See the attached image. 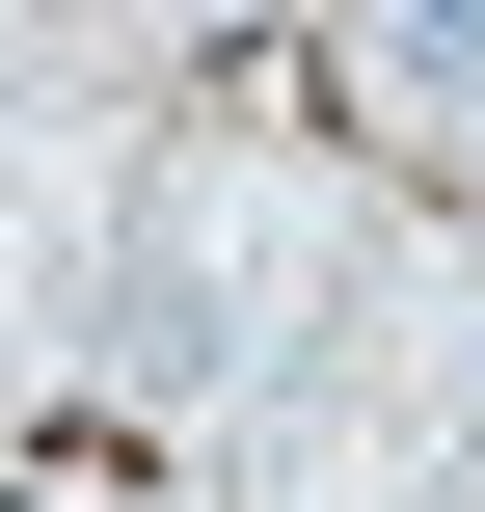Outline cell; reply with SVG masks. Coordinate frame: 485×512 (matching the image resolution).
Instances as JSON below:
<instances>
[{
	"instance_id": "cell-1",
	"label": "cell",
	"mask_w": 485,
	"mask_h": 512,
	"mask_svg": "<svg viewBox=\"0 0 485 512\" xmlns=\"http://www.w3.org/2000/svg\"><path fill=\"white\" fill-rule=\"evenodd\" d=\"M108 378H162V405L243 378V243H216V216H135V243H108Z\"/></svg>"
}]
</instances>
